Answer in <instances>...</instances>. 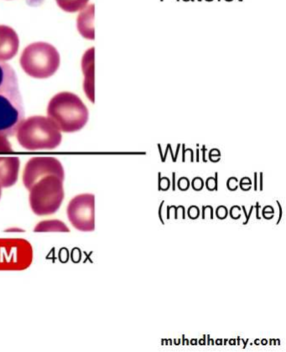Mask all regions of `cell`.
<instances>
[{"instance_id":"cell-19","label":"cell","mask_w":286,"mask_h":352,"mask_svg":"<svg viewBox=\"0 0 286 352\" xmlns=\"http://www.w3.org/2000/svg\"><path fill=\"white\" fill-rule=\"evenodd\" d=\"M178 188L181 190H188L190 187V182L188 178L182 177L177 182Z\"/></svg>"},{"instance_id":"cell-30","label":"cell","mask_w":286,"mask_h":352,"mask_svg":"<svg viewBox=\"0 0 286 352\" xmlns=\"http://www.w3.org/2000/svg\"><path fill=\"white\" fill-rule=\"evenodd\" d=\"M261 342H262V343H261L262 345H264V346H265V345H267V344H268V340H267L265 339L262 340Z\"/></svg>"},{"instance_id":"cell-16","label":"cell","mask_w":286,"mask_h":352,"mask_svg":"<svg viewBox=\"0 0 286 352\" xmlns=\"http://www.w3.org/2000/svg\"><path fill=\"white\" fill-rule=\"evenodd\" d=\"M200 215V210L196 206H190L188 209V217L190 219L195 220Z\"/></svg>"},{"instance_id":"cell-32","label":"cell","mask_w":286,"mask_h":352,"mask_svg":"<svg viewBox=\"0 0 286 352\" xmlns=\"http://www.w3.org/2000/svg\"><path fill=\"white\" fill-rule=\"evenodd\" d=\"M197 340H192V342H190V344H192V345H197Z\"/></svg>"},{"instance_id":"cell-33","label":"cell","mask_w":286,"mask_h":352,"mask_svg":"<svg viewBox=\"0 0 286 352\" xmlns=\"http://www.w3.org/2000/svg\"><path fill=\"white\" fill-rule=\"evenodd\" d=\"M184 342H185V336H184V335H183V336H182V345H185Z\"/></svg>"},{"instance_id":"cell-8","label":"cell","mask_w":286,"mask_h":352,"mask_svg":"<svg viewBox=\"0 0 286 352\" xmlns=\"http://www.w3.org/2000/svg\"><path fill=\"white\" fill-rule=\"evenodd\" d=\"M50 175L58 176L64 181L65 172L62 163L53 157H35L25 164L23 183L25 188L30 190L34 184Z\"/></svg>"},{"instance_id":"cell-29","label":"cell","mask_w":286,"mask_h":352,"mask_svg":"<svg viewBox=\"0 0 286 352\" xmlns=\"http://www.w3.org/2000/svg\"><path fill=\"white\" fill-rule=\"evenodd\" d=\"M222 342H223L222 339L217 340V342H216V344H217V345H223Z\"/></svg>"},{"instance_id":"cell-2","label":"cell","mask_w":286,"mask_h":352,"mask_svg":"<svg viewBox=\"0 0 286 352\" xmlns=\"http://www.w3.org/2000/svg\"><path fill=\"white\" fill-rule=\"evenodd\" d=\"M47 116L60 131L74 133L87 124L89 113L78 96L64 91L56 94L50 101Z\"/></svg>"},{"instance_id":"cell-11","label":"cell","mask_w":286,"mask_h":352,"mask_svg":"<svg viewBox=\"0 0 286 352\" xmlns=\"http://www.w3.org/2000/svg\"><path fill=\"white\" fill-rule=\"evenodd\" d=\"M82 67L85 81L84 91L91 102H94V48L87 51L83 56Z\"/></svg>"},{"instance_id":"cell-37","label":"cell","mask_w":286,"mask_h":352,"mask_svg":"<svg viewBox=\"0 0 286 352\" xmlns=\"http://www.w3.org/2000/svg\"><path fill=\"white\" fill-rule=\"evenodd\" d=\"M227 342H228V340H224V345H226Z\"/></svg>"},{"instance_id":"cell-35","label":"cell","mask_w":286,"mask_h":352,"mask_svg":"<svg viewBox=\"0 0 286 352\" xmlns=\"http://www.w3.org/2000/svg\"><path fill=\"white\" fill-rule=\"evenodd\" d=\"M1 195H2V186H1V185H0V198H1Z\"/></svg>"},{"instance_id":"cell-26","label":"cell","mask_w":286,"mask_h":352,"mask_svg":"<svg viewBox=\"0 0 286 352\" xmlns=\"http://www.w3.org/2000/svg\"><path fill=\"white\" fill-rule=\"evenodd\" d=\"M257 190V173H254V190Z\"/></svg>"},{"instance_id":"cell-12","label":"cell","mask_w":286,"mask_h":352,"mask_svg":"<svg viewBox=\"0 0 286 352\" xmlns=\"http://www.w3.org/2000/svg\"><path fill=\"white\" fill-rule=\"evenodd\" d=\"M94 5L84 8L78 15V29L80 34L86 39L94 40Z\"/></svg>"},{"instance_id":"cell-14","label":"cell","mask_w":286,"mask_h":352,"mask_svg":"<svg viewBox=\"0 0 286 352\" xmlns=\"http://www.w3.org/2000/svg\"><path fill=\"white\" fill-rule=\"evenodd\" d=\"M60 9L68 13H75L82 10L89 3V0H56Z\"/></svg>"},{"instance_id":"cell-20","label":"cell","mask_w":286,"mask_h":352,"mask_svg":"<svg viewBox=\"0 0 286 352\" xmlns=\"http://www.w3.org/2000/svg\"><path fill=\"white\" fill-rule=\"evenodd\" d=\"M240 210H241V208L238 206H232L230 210V216L232 219L238 220L239 218L241 217V215H240Z\"/></svg>"},{"instance_id":"cell-6","label":"cell","mask_w":286,"mask_h":352,"mask_svg":"<svg viewBox=\"0 0 286 352\" xmlns=\"http://www.w3.org/2000/svg\"><path fill=\"white\" fill-rule=\"evenodd\" d=\"M33 261V248L28 240L0 239V271L28 270Z\"/></svg>"},{"instance_id":"cell-28","label":"cell","mask_w":286,"mask_h":352,"mask_svg":"<svg viewBox=\"0 0 286 352\" xmlns=\"http://www.w3.org/2000/svg\"><path fill=\"white\" fill-rule=\"evenodd\" d=\"M173 190H175V172H174V173H173Z\"/></svg>"},{"instance_id":"cell-17","label":"cell","mask_w":286,"mask_h":352,"mask_svg":"<svg viewBox=\"0 0 286 352\" xmlns=\"http://www.w3.org/2000/svg\"><path fill=\"white\" fill-rule=\"evenodd\" d=\"M228 213V212L226 206H220L217 209L216 215L217 218H219V219L223 220L225 218H227Z\"/></svg>"},{"instance_id":"cell-4","label":"cell","mask_w":286,"mask_h":352,"mask_svg":"<svg viewBox=\"0 0 286 352\" xmlns=\"http://www.w3.org/2000/svg\"><path fill=\"white\" fill-rule=\"evenodd\" d=\"M60 55L56 47L45 42H36L25 47L21 56V66L26 74L38 79L54 75L60 67Z\"/></svg>"},{"instance_id":"cell-34","label":"cell","mask_w":286,"mask_h":352,"mask_svg":"<svg viewBox=\"0 0 286 352\" xmlns=\"http://www.w3.org/2000/svg\"><path fill=\"white\" fill-rule=\"evenodd\" d=\"M210 342H211V340H210V336L208 335V345H210V344H211V343H210Z\"/></svg>"},{"instance_id":"cell-36","label":"cell","mask_w":286,"mask_h":352,"mask_svg":"<svg viewBox=\"0 0 286 352\" xmlns=\"http://www.w3.org/2000/svg\"><path fill=\"white\" fill-rule=\"evenodd\" d=\"M258 342H259V340H255V344H256V345H258Z\"/></svg>"},{"instance_id":"cell-3","label":"cell","mask_w":286,"mask_h":352,"mask_svg":"<svg viewBox=\"0 0 286 352\" xmlns=\"http://www.w3.org/2000/svg\"><path fill=\"white\" fill-rule=\"evenodd\" d=\"M16 133L19 144L32 151L56 148L63 140L55 122L43 116H33L23 121Z\"/></svg>"},{"instance_id":"cell-25","label":"cell","mask_w":286,"mask_h":352,"mask_svg":"<svg viewBox=\"0 0 286 352\" xmlns=\"http://www.w3.org/2000/svg\"><path fill=\"white\" fill-rule=\"evenodd\" d=\"M255 208H256V218L258 220H261V217H259V204H258V202H257V204H256V206H255Z\"/></svg>"},{"instance_id":"cell-21","label":"cell","mask_w":286,"mask_h":352,"mask_svg":"<svg viewBox=\"0 0 286 352\" xmlns=\"http://www.w3.org/2000/svg\"><path fill=\"white\" fill-rule=\"evenodd\" d=\"M254 206H251V209H250V214L249 215H248L247 212H246V210H245V206H242V209L243 210V212H245V217H246V221L245 223H243V225H246L248 224V223H249V221H250V216H251V214L252 212H253V210H254Z\"/></svg>"},{"instance_id":"cell-18","label":"cell","mask_w":286,"mask_h":352,"mask_svg":"<svg viewBox=\"0 0 286 352\" xmlns=\"http://www.w3.org/2000/svg\"><path fill=\"white\" fill-rule=\"evenodd\" d=\"M192 188L195 190H201L204 186V179L200 177H196L193 179L192 182Z\"/></svg>"},{"instance_id":"cell-1","label":"cell","mask_w":286,"mask_h":352,"mask_svg":"<svg viewBox=\"0 0 286 352\" xmlns=\"http://www.w3.org/2000/svg\"><path fill=\"white\" fill-rule=\"evenodd\" d=\"M24 120V104L16 74L10 65L0 61V133L14 136Z\"/></svg>"},{"instance_id":"cell-5","label":"cell","mask_w":286,"mask_h":352,"mask_svg":"<svg viewBox=\"0 0 286 352\" xmlns=\"http://www.w3.org/2000/svg\"><path fill=\"white\" fill-rule=\"evenodd\" d=\"M63 179L54 175L44 176L30 190V205L37 216L52 215L64 200Z\"/></svg>"},{"instance_id":"cell-7","label":"cell","mask_w":286,"mask_h":352,"mask_svg":"<svg viewBox=\"0 0 286 352\" xmlns=\"http://www.w3.org/2000/svg\"><path fill=\"white\" fill-rule=\"evenodd\" d=\"M67 217L76 229L81 232L95 230V197L93 194L79 195L67 206Z\"/></svg>"},{"instance_id":"cell-22","label":"cell","mask_w":286,"mask_h":352,"mask_svg":"<svg viewBox=\"0 0 286 352\" xmlns=\"http://www.w3.org/2000/svg\"><path fill=\"white\" fill-rule=\"evenodd\" d=\"M164 204H165V201H163L162 202L161 206H160V208H159V218H160V220H161L162 223L163 225H165V223H164L163 218H162V206H163Z\"/></svg>"},{"instance_id":"cell-23","label":"cell","mask_w":286,"mask_h":352,"mask_svg":"<svg viewBox=\"0 0 286 352\" xmlns=\"http://www.w3.org/2000/svg\"><path fill=\"white\" fill-rule=\"evenodd\" d=\"M277 202V204L278 206H279V209H280V217H279V219H278V221H277V225H279L280 224V221H281V217H282V208H281V205L280 204V201H276Z\"/></svg>"},{"instance_id":"cell-24","label":"cell","mask_w":286,"mask_h":352,"mask_svg":"<svg viewBox=\"0 0 286 352\" xmlns=\"http://www.w3.org/2000/svg\"><path fill=\"white\" fill-rule=\"evenodd\" d=\"M171 208L175 209V219H177V218H178L177 212H178V209L180 208V206H178V208H177V206H171Z\"/></svg>"},{"instance_id":"cell-10","label":"cell","mask_w":286,"mask_h":352,"mask_svg":"<svg viewBox=\"0 0 286 352\" xmlns=\"http://www.w3.org/2000/svg\"><path fill=\"white\" fill-rule=\"evenodd\" d=\"M20 164L18 157H0V185L3 188L17 182Z\"/></svg>"},{"instance_id":"cell-31","label":"cell","mask_w":286,"mask_h":352,"mask_svg":"<svg viewBox=\"0 0 286 352\" xmlns=\"http://www.w3.org/2000/svg\"><path fill=\"white\" fill-rule=\"evenodd\" d=\"M15 231H16V229H10V230H7L6 232H15ZM17 231L24 232V231L21 230V229H18Z\"/></svg>"},{"instance_id":"cell-27","label":"cell","mask_w":286,"mask_h":352,"mask_svg":"<svg viewBox=\"0 0 286 352\" xmlns=\"http://www.w3.org/2000/svg\"><path fill=\"white\" fill-rule=\"evenodd\" d=\"M259 190H263V173H261V186H259Z\"/></svg>"},{"instance_id":"cell-13","label":"cell","mask_w":286,"mask_h":352,"mask_svg":"<svg viewBox=\"0 0 286 352\" xmlns=\"http://www.w3.org/2000/svg\"><path fill=\"white\" fill-rule=\"evenodd\" d=\"M35 232H69L70 229L67 228V226L63 223L62 221L59 220H47L41 221L38 223L35 228H34Z\"/></svg>"},{"instance_id":"cell-15","label":"cell","mask_w":286,"mask_h":352,"mask_svg":"<svg viewBox=\"0 0 286 352\" xmlns=\"http://www.w3.org/2000/svg\"><path fill=\"white\" fill-rule=\"evenodd\" d=\"M13 148L11 146L10 141L8 140L7 136L0 133V152H12Z\"/></svg>"},{"instance_id":"cell-9","label":"cell","mask_w":286,"mask_h":352,"mask_svg":"<svg viewBox=\"0 0 286 352\" xmlns=\"http://www.w3.org/2000/svg\"><path fill=\"white\" fill-rule=\"evenodd\" d=\"M18 34L10 26L0 25V61L12 59L19 50Z\"/></svg>"}]
</instances>
